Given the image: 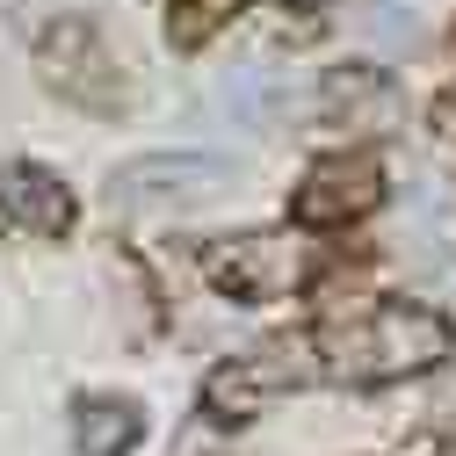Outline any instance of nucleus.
Returning <instances> with one entry per match:
<instances>
[{
    "mask_svg": "<svg viewBox=\"0 0 456 456\" xmlns=\"http://www.w3.org/2000/svg\"><path fill=\"white\" fill-rule=\"evenodd\" d=\"M66 224H73V196L59 175H44L29 159L0 167V232L8 240H59Z\"/></svg>",
    "mask_w": 456,
    "mask_h": 456,
    "instance_id": "nucleus-6",
    "label": "nucleus"
},
{
    "mask_svg": "<svg viewBox=\"0 0 456 456\" xmlns=\"http://www.w3.org/2000/svg\"><path fill=\"white\" fill-rule=\"evenodd\" d=\"M297 8H312V0H297Z\"/></svg>",
    "mask_w": 456,
    "mask_h": 456,
    "instance_id": "nucleus-13",
    "label": "nucleus"
},
{
    "mask_svg": "<svg viewBox=\"0 0 456 456\" xmlns=\"http://www.w3.org/2000/svg\"><path fill=\"white\" fill-rule=\"evenodd\" d=\"M435 124H442V138H456V94H442V109H435Z\"/></svg>",
    "mask_w": 456,
    "mask_h": 456,
    "instance_id": "nucleus-12",
    "label": "nucleus"
},
{
    "mask_svg": "<svg viewBox=\"0 0 456 456\" xmlns=\"http://www.w3.org/2000/svg\"><path fill=\"white\" fill-rule=\"evenodd\" d=\"M232 109L247 124H275V117H297V94L282 87V80H240L232 87Z\"/></svg>",
    "mask_w": 456,
    "mask_h": 456,
    "instance_id": "nucleus-10",
    "label": "nucleus"
},
{
    "mask_svg": "<svg viewBox=\"0 0 456 456\" xmlns=\"http://www.w3.org/2000/svg\"><path fill=\"white\" fill-rule=\"evenodd\" d=\"M362 37H377V44H391V51H413V44H420V15L406 8V0H370Z\"/></svg>",
    "mask_w": 456,
    "mask_h": 456,
    "instance_id": "nucleus-11",
    "label": "nucleus"
},
{
    "mask_svg": "<svg viewBox=\"0 0 456 456\" xmlns=\"http://www.w3.org/2000/svg\"><path fill=\"white\" fill-rule=\"evenodd\" d=\"M44 66H51V87H73L80 102H94V87H87V80H109L102 51H94V37H87L80 22H66L59 37H44Z\"/></svg>",
    "mask_w": 456,
    "mask_h": 456,
    "instance_id": "nucleus-8",
    "label": "nucleus"
},
{
    "mask_svg": "<svg viewBox=\"0 0 456 456\" xmlns=\"http://www.w3.org/2000/svg\"><path fill=\"white\" fill-rule=\"evenodd\" d=\"M312 109L326 124H348L355 138H377V131H391L398 117H406V94H398V80L377 73V66H340V73L319 80Z\"/></svg>",
    "mask_w": 456,
    "mask_h": 456,
    "instance_id": "nucleus-4",
    "label": "nucleus"
},
{
    "mask_svg": "<svg viewBox=\"0 0 456 456\" xmlns=\"http://www.w3.org/2000/svg\"><path fill=\"white\" fill-rule=\"evenodd\" d=\"M73 442H80V456H131L138 449V406L131 398H80Z\"/></svg>",
    "mask_w": 456,
    "mask_h": 456,
    "instance_id": "nucleus-7",
    "label": "nucleus"
},
{
    "mask_svg": "<svg viewBox=\"0 0 456 456\" xmlns=\"http://www.w3.org/2000/svg\"><path fill=\"white\" fill-rule=\"evenodd\" d=\"M319 355L333 377L355 384H391V377H420L456 355V326L428 305H370L355 319H326L319 326Z\"/></svg>",
    "mask_w": 456,
    "mask_h": 456,
    "instance_id": "nucleus-1",
    "label": "nucleus"
},
{
    "mask_svg": "<svg viewBox=\"0 0 456 456\" xmlns=\"http://www.w3.org/2000/svg\"><path fill=\"white\" fill-rule=\"evenodd\" d=\"M232 8H240V0H175V8H167V37H175V51H196L217 22H232Z\"/></svg>",
    "mask_w": 456,
    "mask_h": 456,
    "instance_id": "nucleus-9",
    "label": "nucleus"
},
{
    "mask_svg": "<svg viewBox=\"0 0 456 456\" xmlns=\"http://www.w3.org/2000/svg\"><path fill=\"white\" fill-rule=\"evenodd\" d=\"M210 282L240 305H268V297H290L312 282V247L290 232H240L210 247Z\"/></svg>",
    "mask_w": 456,
    "mask_h": 456,
    "instance_id": "nucleus-2",
    "label": "nucleus"
},
{
    "mask_svg": "<svg viewBox=\"0 0 456 456\" xmlns=\"http://www.w3.org/2000/svg\"><path fill=\"white\" fill-rule=\"evenodd\" d=\"M232 182V167L210 159V152H145V159H124L109 175V203L117 210H145V203H196L210 189Z\"/></svg>",
    "mask_w": 456,
    "mask_h": 456,
    "instance_id": "nucleus-3",
    "label": "nucleus"
},
{
    "mask_svg": "<svg viewBox=\"0 0 456 456\" xmlns=\"http://www.w3.org/2000/svg\"><path fill=\"white\" fill-rule=\"evenodd\" d=\"M384 196V175H377V159H319L312 175L297 182V224H312V232H326V224H348L362 210H377Z\"/></svg>",
    "mask_w": 456,
    "mask_h": 456,
    "instance_id": "nucleus-5",
    "label": "nucleus"
}]
</instances>
